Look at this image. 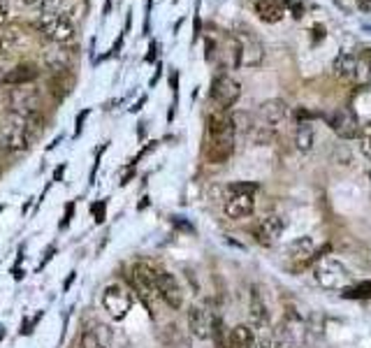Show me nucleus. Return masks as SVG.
<instances>
[{
    "label": "nucleus",
    "mask_w": 371,
    "mask_h": 348,
    "mask_svg": "<svg viewBox=\"0 0 371 348\" xmlns=\"http://www.w3.org/2000/svg\"><path fill=\"white\" fill-rule=\"evenodd\" d=\"M235 137L237 128L235 119L228 109H218L206 121V144H204V158L209 165H223L228 163L235 154Z\"/></svg>",
    "instance_id": "nucleus-1"
},
{
    "label": "nucleus",
    "mask_w": 371,
    "mask_h": 348,
    "mask_svg": "<svg viewBox=\"0 0 371 348\" xmlns=\"http://www.w3.org/2000/svg\"><path fill=\"white\" fill-rule=\"evenodd\" d=\"M42 132V121L38 114H16L10 112L0 124V151L5 154H19L33 144L35 137Z\"/></svg>",
    "instance_id": "nucleus-2"
},
{
    "label": "nucleus",
    "mask_w": 371,
    "mask_h": 348,
    "mask_svg": "<svg viewBox=\"0 0 371 348\" xmlns=\"http://www.w3.org/2000/svg\"><path fill=\"white\" fill-rule=\"evenodd\" d=\"M313 277H315V283L325 290H346L350 283V270L342 260L332 258V255L315 260Z\"/></svg>",
    "instance_id": "nucleus-3"
},
{
    "label": "nucleus",
    "mask_w": 371,
    "mask_h": 348,
    "mask_svg": "<svg viewBox=\"0 0 371 348\" xmlns=\"http://www.w3.org/2000/svg\"><path fill=\"white\" fill-rule=\"evenodd\" d=\"M35 26H38V30L47 40L56 42V45H65V42H70L77 33L75 23H72L68 19V14H63V12H42Z\"/></svg>",
    "instance_id": "nucleus-4"
},
{
    "label": "nucleus",
    "mask_w": 371,
    "mask_h": 348,
    "mask_svg": "<svg viewBox=\"0 0 371 348\" xmlns=\"http://www.w3.org/2000/svg\"><path fill=\"white\" fill-rule=\"evenodd\" d=\"M265 58V47L251 28L239 26L237 30V65L239 68H258Z\"/></svg>",
    "instance_id": "nucleus-5"
},
{
    "label": "nucleus",
    "mask_w": 371,
    "mask_h": 348,
    "mask_svg": "<svg viewBox=\"0 0 371 348\" xmlns=\"http://www.w3.org/2000/svg\"><path fill=\"white\" fill-rule=\"evenodd\" d=\"M288 121H290V107L288 102L278 100V97L263 102V105L258 107V114H255V124L272 130L274 135H278V132L288 126Z\"/></svg>",
    "instance_id": "nucleus-6"
},
{
    "label": "nucleus",
    "mask_w": 371,
    "mask_h": 348,
    "mask_svg": "<svg viewBox=\"0 0 371 348\" xmlns=\"http://www.w3.org/2000/svg\"><path fill=\"white\" fill-rule=\"evenodd\" d=\"M102 307L114 321H123L132 309V295L121 283H109L102 292Z\"/></svg>",
    "instance_id": "nucleus-7"
},
{
    "label": "nucleus",
    "mask_w": 371,
    "mask_h": 348,
    "mask_svg": "<svg viewBox=\"0 0 371 348\" xmlns=\"http://www.w3.org/2000/svg\"><path fill=\"white\" fill-rule=\"evenodd\" d=\"M325 121L332 128V132H337L342 139H355L362 128L360 119H357V114L350 107H339L334 112L325 114Z\"/></svg>",
    "instance_id": "nucleus-8"
},
{
    "label": "nucleus",
    "mask_w": 371,
    "mask_h": 348,
    "mask_svg": "<svg viewBox=\"0 0 371 348\" xmlns=\"http://www.w3.org/2000/svg\"><path fill=\"white\" fill-rule=\"evenodd\" d=\"M8 107L10 112H16V114H38V107H40V91L30 84H23V86H14L10 89L8 93Z\"/></svg>",
    "instance_id": "nucleus-9"
},
{
    "label": "nucleus",
    "mask_w": 371,
    "mask_h": 348,
    "mask_svg": "<svg viewBox=\"0 0 371 348\" xmlns=\"http://www.w3.org/2000/svg\"><path fill=\"white\" fill-rule=\"evenodd\" d=\"M211 100L216 102L218 109H228L235 105L237 100H239L241 95V86L237 79H232L230 75H218L214 77V82H211Z\"/></svg>",
    "instance_id": "nucleus-10"
},
{
    "label": "nucleus",
    "mask_w": 371,
    "mask_h": 348,
    "mask_svg": "<svg viewBox=\"0 0 371 348\" xmlns=\"http://www.w3.org/2000/svg\"><path fill=\"white\" fill-rule=\"evenodd\" d=\"M156 290L160 295V300L172 309H181L184 304V290H181L179 281L174 279V274H169L165 270H158V279H156Z\"/></svg>",
    "instance_id": "nucleus-11"
},
{
    "label": "nucleus",
    "mask_w": 371,
    "mask_h": 348,
    "mask_svg": "<svg viewBox=\"0 0 371 348\" xmlns=\"http://www.w3.org/2000/svg\"><path fill=\"white\" fill-rule=\"evenodd\" d=\"M223 211L230 221H244V218L253 216V211H255L253 195H246V193L228 195V200H225V205H223Z\"/></svg>",
    "instance_id": "nucleus-12"
},
{
    "label": "nucleus",
    "mask_w": 371,
    "mask_h": 348,
    "mask_svg": "<svg viewBox=\"0 0 371 348\" xmlns=\"http://www.w3.org/2000/svg\"><path fill=\"white\" fill-rule=\"evenodd\" d=\"M214 316L211 311H206L204 307H191L188 311V327H191L193 337L198 339H209L214 334Z\"/></svg>",
    "instance_id": "nucleus-13"
},
{
    "label": "nucleus",
    "mask_w": 371,
    "mask_h": 348,
    "mask_svg": "<svg viewBox=\"0 0 371 348\" xmlns=\"http://www.w3.org/2000/svg\"><path fill=\"white\" fill-rule=\"evenodd\" d=\"M283 225L285 223L281 216H265V218H260L258 225H255L253 235L263 246H272V244H276V240L281 237Z\"/></svg>",
    "instance_id": "nucleus-14"
},
{
    "label": "nucleus",
    "mask_w": 371,
    "mask_h": 348,
    "mask_svg": "<svg viewBox=\"0 0 371 348\" xmlns=\"http://www.w3.org/2000/svg\"><path fill=\"white\" fill-rule=\"evenodd\" d=\"M248 314H251L253 327H258V329L270 327V309H267L265 295L260 292V286H251V295H248Z\"/></svg>",
    "instance_id": "nucleus-15"
},
{
    "label": "nucleus",
    "mask_w": 371,
    "mask_h": 348,
    "mask_svg": "<svg viewBox=\"0 0 371 348\" xmlns=\"http://www.w3.org/2000/svg\"><path fill=\"white\" fill-rule=\"evenodd\" d=\"M112 346V329L105 323H95L86 327L79 339V348H109Z\"/></svg>",
    "instance_id": "nucleus-16"
},
{
    "label": "nucleus",
    "mask_w": 371,
    "mask_h": 348,
    "mask_svg": "<svg viewBox=\"0 0 371 348\" xmlns=\"http://www.w3.org/2000/svg\"><path fill=\"white\" fill-rule=\"evenodd\" d=\"M38 65L21 63L16 68H12L8 75H3V84H8V86H23V84H33V79H38Z\"/></svg>",
    "instance_id": "nucleus-17"
},
{
    "label": "nucleus",
    "mask_w": 371,
    "mask_h": 348,
    "mask_svg": "<svg viewBox=\"0 0 371 348\" xmlns=\"http://www.w3.org/2000/svg\"><path fill=\"white\" fill-rule=\"evenodd\" d=\"M253 10L265 23H278L285 16L283 3H276V0H255Z\"/></svg>",
    "instance_id": "nucleus-18"
},
{
    "label": "nucleus",
    "mask_w": 371,
    "mask_h": 348,
    "mask_svg": "<svg viewBox=\"0 0 371 348\" xmlns=\"http://www.w3.org/2000/svg\"><path fill=\"white\" fill-rule=\"evenodd\" d=\"M315 144V130H313V124L311 121H297V128H295V146L297 151L302 154H309Z\"/></svg>",
    "instance_id": "nucleus-19"
},
{
    "label": "nucleus",
    "mask_w": 371,
    "mask_h": 348,
    "mask_svg": "<svg viewBox=\"0 0 371 348\" xmlns=\"http://www.w3.org/2000/svg\"><path fill=\"white\" fill-rule=\"evenodd\" d=\"M230 348H253L255 344V329L253 325H246V323H239L230 329Z\"/></svg>",
    "instance_id": "nucleus-20"
},
{
    "label": "nucleus",
    "mask_w": 371,
    "mask_h": 348,
    "mask_svg": "<svg viewBox=\"0 0 371 348\" xmlns=\"http://www.w3.org/2000/svg\"><path fill=\"white\" fill-rule=\"evenodd\" d=\"M23 45V30L12 26L0 30V51L3 54H12L14 49H19Z\"/></svg>",
    "instance_id": "nucleus-21"
},
{
    "label": "nucleus",
    "mask_w": 371,
    "mask_h": 348,
    "mask_svg": "<svg viewBox=\"0 0 371 348\" xmlns=\"http://www.w3.org/2000/svg\"><path fill=\"white\" fill-rule=\"evenodd\" d=\"M344 297H348V300H371V281H362V283L346 288Z\"/></svg>",
    "instance_id": "nucleus-22"
},
{
    "label": "nucleus",
    "mask_w": 371,
    "mask_h": 348,
    "mask_svg": "<svg viewBox=\"0 0 371 348\" xmlns=\"http://www.w3.org/2000/svg\"><path fill=\"white\" fill-rule=\"evenodd\" d=\"M357 146H360V151L367 158H371V121H367V124H362L360 132H357Z\"/></svg>",
    "instance_id": "nucleus-23"
},
{
    "label": "nucleus",
    "mask_w": 371,
    "mask_h": 348,
    "mask_svg": "<svg viewBox=\"0 0 371 348\" xmlns=\"http://www.w3.org/2000/svg\"><path fill=\"white\" fill-rule=\"evenodd\" d=\"M253 348H276V339H274V334L270 332V327L267 329H260L258 334H255V344Z\"/></svg>",
    "instance_id": "nucleus-24"
},
{
    "label": "nucleus",
    "mask_w": 371,
    "mask_h": 348,
    "mask_svg": "<svg viewBox=\"0 0 371 348\" xmlns=\"http://www.w3.org/2000/svg\"><path fill=\"white\" fill-rule=\"evenodd\" d=\"M255 191H258V184H251V181H235V184L228 186V195H255Z\"/></svg>",
    "instance_id": "nucleus-25"
},
{
    "label": "nucleus",
    "mask_w": 371,
    "mask_h": 348,
    "mask_svg": "<svg viewBox=\"0 0 371 348\" xmlns=\"http://www.w3.org/2000/svg\"><path fill=\"white\" fill-rule=\"evenodd\" d=\"M42 311H38L35 316H30V318H23V323H21V334L23 337H28V334H33V329L38 327V323L42 321Z\"/></svg>",
    "instance_id": "nucleus-26"
},
{
    "label": "nucleus",
    "mask_w": 371,
    "mask_h": 348,
    "mask_svg": "<svg viewBox=\"0 0 371 348\" xmlns=\"http://www.w3.org/2000/svg\"><path fill=\"white\" fill-rule=\"evenodd\" d=\"M283 8H285V12H290L295 19H302L304 16V5L300 0H283Z\"/></svg>",
    "instance_id": "nucleus-27"
},
{
    "label": "nucleus",
    "mask_w": 371,
    "mask_h": 348,
    "mask_svg": "<svg viewBox=\"0 0 371 348\" xmlns=\"http://www.w3.org/2000/svg\"><path fill=\"white\" fill-rule=\"evenodd\" d=\"M75 209H77V205H75V202H68V205H65V211H63V218H60V223H58V230H65V228H68V225L72 223Z\"/></svg>",
    "instance_id": "nucleus-28"
},
{
    "label": "nucleus",
    "mask_w": 371,
    "mask_h": 348,
    "mask_svg": "<svg viewBox=\"0 0 371 348\" xmlns=\"http://www.w3.org/2000/svg\"><path fill=\"white\" fill-rule=\"evenodd\" d=\"M23 251H26V244H21L19 253H16V260H14V267H12V277H14V281H21V279H23V272H21V262H23Z\"/></svg>",
    "instance_id": "nucleus-29"
},
{
    "label": "nucleus",
    "mask_w": 371,
    "mask_h": 348,
    "mask_svg": "<svg viewBox=\"0 0 371 348\" xmlns=\"http://www.w3.org/2000/svg\"><path fill=\"white\" fill-rule=\"evenodd\" d=\"M105 209H107L105 200H100V202H95L93 207H91V213L95 216V223H105Z\"/></svg>",
    "instance_id": "nucleus-30"
},
{
    "label": "nucleus",
    "mask_w": 371,
    "mask_h": 348,
    "mask_svg": "<svg viewBox=\"0 0 371 348\" xmlns=\"http://www.w3.org/2000/svg\"><path fill=\"white\" fill-rule=\"evenodd\" d=\"M56 251H58L56 244H49V246H47V251H45V255H42V260H40V265H38V272H42L47 265H49L51 258H53V253H56Z\"/></svg>",
    "instance_id": "nucleus-31"
},
{
    "label": "nucleus",
    "mask_w": 371,
    "mask_h": 348,
    "mask_svg": "<svg viewBox=\"0 0 371 348\" xmlns=\"http://www.w3.org/2000/svg\"><path fill=\"white\" fill-rule=\"evenodd\" d=\"M8 16H10V8H8V3H5V0H0V26H3V23L8 21Z\"/></svg>",
    "instance_id": "nucleus-32"
},
{
    "label": "nucleus",
    "mask_w": 371,
    "mask_h": 348,
    "mask_svg": "<svg viewBox=\"0 0 371 348\" xmlns=\"http://www.w3.org/2000/svg\"><path fill=\"white\" fill-rule=\"evenodd\" d=\"M204 47H206V54H204V58H206V60H211V58H214V40H209V38H206V40H204Z\"/></svg>",
    "instance_id": "nucleus-33"
},
{
    "label": "nucleus",
    "mask_w": 371,
    "mask_h": 348,
    "mask_svg": "<svg viewBox=\"0 0 371 348\" xmlns=\"http://www.w3.org/2000/svg\"><path fill=\"white\" fill-rule=\"evenodd\" d=\"M86 116H88V109H84V112L77 116V130H75V135H79V132H82V128H84V121H86Z\"/></svg>",
    "instance_id": "nucleus-34"
},
{
    "label": "nucleus",
    "mask_w": 371,
    "mask_h": 348,
    "mask_svg": "<svg viewBox=\"0 0 371 348\" xmlns=\"http://www.w3.org/2000/svg\"><path fill=\"white\" fill-rule=\"evenodd\" d=\"M355 3L362 12H371V0H355Z\"/></svg>",
    "instance_id": "nucleus-35"
},
{
    "label": "nucleus",
    "mask_w": 371,
    "mask_h": 348,
    "mask_svg": "<svg viewBox=\"0 0 371 348\" xmlns=\"http://www.w3.org/2000/svg\"><path fill=\"white\" fill-rule=\"evenodd\" d=\"M77 279V272H70V277L65 279V283H63V290H70V286H72V281Z\"/></svg>",
    "instance_id": "nucleus-36"
},
{
    "label": "nucleus",
    "mask_w": 371,
    "mask_h": 348,
    "mask_svg": "<svg viewBox=\"0 0 371 348\" xmlns=\"http://www.w3.org/2000/svg\"><path fill=\"white\" fill-rule=\"evenodd\" d=\"M23 5H28V8H40L42 5V0H21Z\"/></svg>",
    "instance_id": "nucleus-37"
},
{
    "label": "nucleus",
    "mask_w": 371,
    "mask_h": 348,
    "mask_svg": "<svg viewBox=\"0 0 371 348\" xmlns=\"http://www.w3.org/2000/svg\"><path fill=\"white\" fill-rule=\"evenodd\" d=\"M102 151H105V146H102V149L98 151V161H100V154ZM95 170H98V163H95V167H93V172H91V184H93V176H95Z\"/></svg>",
    "instance_id": "nucleus-38"
},
{
    "label": "nucleus",
    "mask_w": 371,
    "mask_h": 348,
    "mask_svg": "<svg viewBox=\"0 0 371 348\" xmlns=\"http://www.w3.org/2000/svg\"><path fill=\"white\" fill-rule=\"evenodd\" d=\"M63 170H65V165H60V167H58V172L53 174V181H60V176H63Z\"/></svg>",
    "instance_id": "nucleus-39"
},
{
    "label": "nucleus",
    "mask_w": 371,
    "mask_h": 348,
    "mask_svg": "<svg viewBox=\"0 0 371 348\" xmlns=\"http://www.w3.org/2000/svg\"><path fill=\"white\" fill-rule=\"evenodd\" d=\"M5 339V325H0V341Z\"/></svg>",
    "instance_id": "nucleus-40"
},
{
    "label": "nucleus",
    "mask_w": 371,
    "mask_h": 348,
    "mask_svg": "<svg viewBox=\"0 0 371 348\" xmlns=\"http://www.w3.org/2000/svg\"><path fill=\"white\" fill-rule=\"evenodd\" d=\"M0 211H5V205H0Z\"/></svg>",
    "instance_id": "nucleus-41"
},
{
    "label": "nucleus",
    "mask_w": 371,
    "mask_h": 348,
    "mask_svg": "<svg viewBox=\"0 0 371 348\" xmlns=\"http://www.w3.org/2000/svg\"><path fill=\"white\" fill-rule=\"evenodd\" d=\"M369 179H371V170H369Z\"/></svg>",
    "instance_id": "nucleus-42"
}]
</instances>
